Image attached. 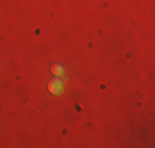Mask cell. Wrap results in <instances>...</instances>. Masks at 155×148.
Instances as JSON below:
<instances>
[{
  "instance_id": "obj_1",
  "label": "cell",
  "mask_w": 155,
  "mask_h": 148,
  "mask_svg": "<svg viewBox=\"0 0 155 148\" xmlns=\"http://www.w3.org/2000/svg\"><path fill=\"white\" fill-rule=\"evenodd\" d=\"M48 91L51 92V94H61L63 92V81L60 79V77H53V79L50 81V82H48Z\"/></svg>"
},
{
  "instance_id": "obj_2",
  "label": "cell",
  "mask_w": 155,
  "mask_h": 148,
  "mask_svg": "<svg viewBox=\"0 0 155 148\" xmlns=\"http://www.w3.org/2000/svg\"><path fill=\"white\" fill-rule=\"evenodd\" d=\"M51 72H53L54 76L60 77L61 74H63V66L61 64H53V66H51Z\"/></svg>"
}]
</instances>
